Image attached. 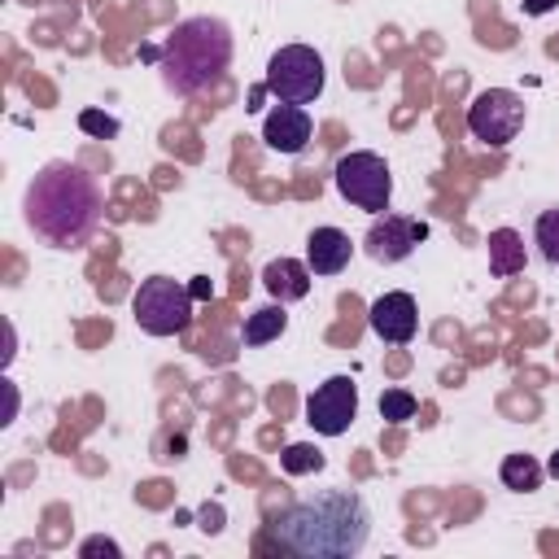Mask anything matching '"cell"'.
Instances as JSON below:
<instances>
[{
	"label": "cell",
	"instance_id": "16",
	"mask_svg": "<svg viewBox=\"0 0 559 559\" xmlns=\"http://www.w3.org/2000/svg\"><path fill=\"white\" fill-rule=\"evenodd\" d=\"M498 476H502L507 489H524L528 493V489L542 485V463L533 454H507L502 467H498Z\"/></svg>",
	"mask_w": 559,
	"mask_h": 559
},
{
	"label": "cell",
	"instance_id": "22",
	"mask_svg": "<svg viewBox=\"0 0 559 559\" xmlns=\"http://www.w3.org/2000/svg\"><path fill=\"white\" fill-rule=\"evenodd\" d=\"M555 4H559V0H520V9H524V13H533V17H542V13H550Z\"/></svg>",
	"mask_w": 559,
	"mask_h": 559
},
{
	"label": "cell",
	"instance_id": "11",
	"mask_svg": "<svg viewBox=\"0 0 559 559\" xmlns=\"http://www.w3.org/2000/svg\"><path fill=\"white\" fill-rule=\"evenodd\" d=\"M314 135V122L306 114V105H275L266 118H262V144L271 153H301Z\"/></svg>",
	"mask_w": 559,
	"mask_h": 559
},
{
	"label": "cell",
	"instance_id": "3",
	"mask_svg": "<svg viewBox=\"0 0 559 559\" xmlns=\"http://www.w3.org/2000/svg\"><path fill=\"white\" fill-rule=\"evenodd\" d=\"M144 57H157L162 83L175 96H197L227 70L231 31L218 17H188L162 39V48H144Z\"/></svg>",
	"mask_w": 559,
	"mask_h": 559
},
{
	"label": "cell",
	"instance_id": "10",
	"mask_svg": "<svg viewBox=\"0 0 559 559\" xmlns=\"http://www.w3.org/2000/svg\"><path fill=\"white\" fill-rule=\"evenodd\" d=\"M367 323H371V332H376L384 345H406V341H415V332H419V306H415L411 293L393 288V293H384V297L371 301Z\"/></svg>",
	"mask_w": 559,
	"mask_h": 559
},
{
	"label": "cell",
	"instance_id": "20",
	"mask_svg": "<svg viewBox=\"0 0 559 559\" xmlns=\"http://www.w3.org/2000/svg\"><path fill=\"white\" fill-rule=\"evenodd\" d=\"M79 127L92 131V135H118V118H105V114H96V109L79 114Z\"/></svg>",
	"mask_w": 559,
	"mask_h": 559
},
{
	"label": "cell",
	"instance_id": "14",
	"mask_svg": "<svg viewBox=\"0 0 559 559\" xmlns=\"http://www.w3.org/2000/svg\"><path fill=\"white\" fill-rule=\"evenodd\" d=\"M524 271V236L515 227H493L489 231V275L511 280Z\"/></svg>",
	"mask_w": 559,
	"mask_h": 559
},
{
	"label": "cell",
	"instance_id": "23",
	"mask_svg": "<svg viewBox=\"0 0 559 559\" xmlns=\"http://www.w3.org/2000/svg\"><path fill=\"white\" fill-rule=\"evenodd\" d=\"M188 288H192V297H197V301H205V297H210V280H205V275H197Z\"/></svg>",
	"mask_w": 559,
	"mask_h": 559
},
{
	"label": "cell",
	"instance_id": "2",
	"mask_svg": "<svg viewBox=\"0 0 559 559\" xmlns=\"http://www.w3.org/2000/svg\"><path fill=\"white\" fill-rule=\"evenodd\" d=\"M100 210H105L100 183L79 162H48L26 183V197H22L26 227L52 249L87 245L92 231L100 227Z\"/></svg>",
	"mask_w": 559,
	"mask_h": 559
},
{
	"label": "cell",
	"instance_id": "18",
	"mask_svg": "<svg viewBox=\"0 0 559 559\" xmlns=\"http://www.w3.org/2000/svg\"><path fill=\"white\" fill-rule=\"evenodd\" d=\"M415 411H419L415 393H406V389H384V393H380V419H384V424L415 419Z\"/></svg>",
	"mask_w": 559,
	"mask_h": 559
},
{
	"label": "cell",
	"instance_id": "13",
	"mask_svg": "<svg viewBox=\"0 0 559 559\" xmlns=\"http://www.w3.org/2000/svg\"><path fill=\"white\" fill-rule=\"evenodd\" d=\"M310 266L297 262V258H271L262 266V288L275 297V301H301L310 293Z\"/></svg>",
	"mask_w": 559,
	"mask_h": 559
},
{
	"label": "cell",
	"instance_id": "21",
	"mask_svg": "<svg viewBox=\"0 0 559 559\" xmlns=\"http://www.w3.org/2000/svg\"><path fill=\"white\" fill-rule=\"evenodd\" d=\"M79 555H83V559H92V555H105V559H118L122 550H118V542H109V537H87V542L79 546Z\"/></svg>",
	"mask_w": 559,
	"mask_h": 559
},
{
	"label": "cell",
	"instance_id": "15",
	"mask_svg": "<svg viewBox=\"0 0 559 559\" xmlns=\"http://www.w3.org/2000/svg\"><path fill=\"white\" fill-rule=\"evenodd\" d=\"M284 328H288L284 301H280V306H262V310H253V314L245 319V328H240V341H245V345H266V341H275Z\"/></svg>",
	"mask_w": 559,
	"mask_h": 559
},
{
	"label": "cell",
	"instance_id": "1",
	"mask_svg": "<svg viewBox=\"0 0 559 559\" xmlns=\"http://www.w3.org/2000/svg\"><path fill=\"white\" fill-rule=\"evenodd\" d=\"M371 537V511L354 489H323L271 520V546L297 559H354Z\"/></svg>",
	"mask_w": 559,
	"mask_h": 559
},
{
	"label": "cell",
	"instance_id": "5",
	"mask_svg": "<svg viewBox=\"0 0 559 559\" xmlns=\"http://www.w3.org/2000/svg\"><path fill=\"white\" fill-rule=\"evenodd\" d=\"M192 288L170 280V275H148L140 280L135 297H131V314L148 336H175L192 323Z\"/></svg>",
	"mask_w": 559,
	"mask_h": 559
},
{
	"label": "cell",
	"instance_id": "24",
	"mask_svg": "<svg viewBox=\"0 0 559 559\" xmlns=\"http://www.w3.org/2000/svg\"><path fill=\"white\" fill-rule=\"evenodd\" d=\"M546 472H550V476H559V450L550 454V463H546Z\"/></svg>",
	"mask_w": 559,
	"mask_h": 559
},
{
	"label": "cell",
	"instance_id": "12",
	"mask_svg": "<svg viewBox=\"0 0 559 559\" xmlns=\"http://www.w3.org/2000/svg\"><path fill=\"white\" fill-rule=\"evenodd\" d=\"M349 253H354V245H349V236L341 227H314L306 236V266H310V275H341L349 266Z\"/></svg>",
	"mask_w": 559,
	"mask_h": 559
},
{
	"label": "cell",
	"instance_id": "17",
	"mask_svg": "<svg viewBox=\"0 0 559 559\" xmlns=\"http://www.w3.org/2000/svg\"><path fill=\"white\" fill-rule=\"evenodd\" d=\"M280 463H284L288 476H310V472L323 467V450H314V445H306V441H293V445L280 454Z\"/></svg>",
	"mask_w": 559,
	"mask_h": 559
},
{
	"label": "cell",
	"instance_id": "8",
	"mask_svg": "<svg viewBox=\"0 0 559 559\" xmlns=\"http://www.w3.org/2000/svg\"><path fill=\"white\" fill-rule=\"evenodd\" d=\"M358 415V384L349 376H328L310 397H306V424L323 437H341L349 432Z\"/></svg>",
	"mask_w": 559,
	"mask_h": 559
},
{
	"label": "cell",
	"instance_id": "6",
	"mask_svg": "<svg viewBox=\"0 0 559 559\" xmlns=\"http://www.w3.org/2000/svg\"><path fill=\"white\" fill-rule=\"evenodd\" d=\"M336 192L349 201V205H358V210H367V214H384L389 210V197H393V175H389V166H384V157L380 153H367V148H354V153H345L341 162H336Z\"/></svg>",
	"mask_w": 559,
	"mask_h": 559
},
{
	"label": "cell",
	"instance_id": "4",
	"mask_svg": "<svg viewBox=\"0 0 559 559\" xmlns=\"http://www.w3.org/2000/svg\"><path fill=\"white\" fill-rule=\"evenodd\" d=\"M323 57L310 44H284L271 52L266 61V79L262 87L280 100V105H310L323 92Z\"/></svg>",
	"mask_w": 559,
	"mask_h": 559
},
{
	"label": "cell",
	"instance_id": "19",
	"mask_svg": "<svg viewBox=\"0 0 559 559\" xmlns=\"http://www.w3.org/2000/svg\"><path fill=\"white\" fill-rule=\"evenodd\" d=\"M533 240H537V249H542V258L559 266V210H542V214H537V227H533Z\"/></svg>",
	"mask_w": 559,
	"mask_h": 559
},
{
	"label": "cell",
	"instance_id": "7",
	"mask_svg": "<svg viewBox=\"0 0 559 559\" xmlns=\"http://www.w3.org/2000/svg\"><path fill=\"white\" fill-rule=\"evenodd\" d=\"M524 127V100L511 92V87H485L472 105H467V131L480 140V144H511Z\"/></svg>",
	"mask_w": 559,
	"mask_h": 559
},
{
	"label": "cell",
	"instance_id": "9",
	"mask_svg": "<svg viewBox=\"0 0 559 559\" xmlns=\"http://www.w3.org/2000/svg\"><path fill=\"white\" fill-rule=\"evenodd\" d=\"M428 236V227L419 218H406V214H384L367 227L362 236V249L371 262H402L415 253V245Z\"/></svg>",
	"mask_w": 559,
	"mask_h": 559
}]
</instances>
